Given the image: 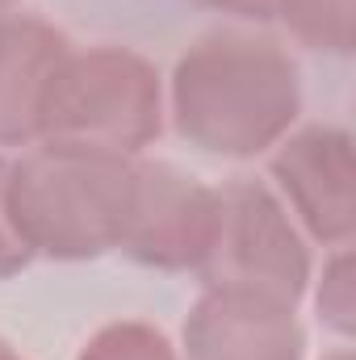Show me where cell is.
<instances>
[{
    "instance_id": "6da1fadb",
    "label": "cell",
    "mask_w": 356,
    "mask_h": 360,
    "mask_svg": "<svg viewBox=\"0 0 356 360\" xmlns=\"http://www.w3.org/2000/svg\"><path fill=\"white\" fill-rule=\"evenodd\" d=\"M302 113L298 63L272 38L214 30L172 72V122L184 143L222 160H252L276 147Z\"/></svg>"
},
{
    "instance_id": "7a4b0ae2",
    "label": "cell",
    "mask_w": 356,
    "mask_h": 360,
    "mask_svg": "<svg viewBox=\"0 0 356 360\" xmlns=\"http://www.w3.org/2000/svg\"><path fill=\"white\" fill-rule=\"evenodd\" d=\"M134 172L139 164L122 151L42 143L8 164V218L34 256L92 260L122 239Z\"/></svg>"
},
{
    "instance_id": "3957f363",
    "label": "cell",
    "mask_w": 356,
    "mask_h": 360,
    "mask_svg": "<svg viewBox=\"0 0 356 360\" xmlns=\"http://www.w3.org/2000/svg\"><path fill=\"white\" fill-rule=\"evenodd\" d=\"M164 130L160 72L126 46L68 51L51 76L38 117V143H76L134 155Z\"/></svg>"
},
{
    "instance_id": "277c9868",
    "label": "cell",
    "mask_w": 356,
    "mask_h": 360,
    "mask_svg": "<svg viewBox=\"0 0 356 360\" xmlns=\"http://www.w3.org/2000/svg\"><path fill=\"white\" fill-rule=\"evenodd\" d=\"M201 276L205 285L256 289L298 306L310 281V252L265 184L231 180L218 188V226L210 256L201 260Z\"/></svg>"
},
{
    "instance_id": "5b68a950",
    "label": "cell",
    "mask_w": 356,
    "mask_h": 360,
    "mask_svg": "<svg viewBox=\"0 0 356 360\" xmlns=\"http://www.w3.org/2000/svg\"><path fill=\"white\" fill-rule=\"evenodd\" d=\"M218 226V188L180 172L177 164H139L134 201L117 252L147 269H201Z\"/></svg>"
},
{
    "instance_id": "8992f818",
    "label": "cell",
    "mask_w": 356,
    "mask_h": 360,
    "mask_svg": "<svg viewBox=\"0 0 356 360\" xmlns=\"http://www.w3.org/2000/svg\"><path fill=\"white\" fill-rule=\"evenodd\" d=\"M306 331L293 302L205 285L184 319V360H302Z\"/></svg>"
},
{
    "instance_id": "52a82bcc",
    "label": "cell",
    "mask_w": 356,
    "mask_h": 360,
    "mask_svg": "<svg viewBox=\"0 0 356 360\" xmlns=\"http://www.w3.org/2000/svg\"><path fill=\"white\" fill-rule=\"evenodd\" d=\"M272 180L281 184L289 210L319 243L348 248L356 226L352 205V139L340 126H306L276 143Z\"/></svg>"
},
{
    "instance_id": "ba28073f",
    "label": "cell",
    "mask_w": 356,
    "mask_h": 360,
    "mask_svg": "<svg viewBox=\"0 0 356 360\" xmlns=\"http://www.w3.org/2000/svg\"><path fill=\"white\" fill-rule=\"evenodd\" d=\"M72 42L42 17L0 21V147L38 143L42 96Z\"/></svg>"
},
{
    "instance_id": "9c48e42d",
    "label": "cell",
    "mask_w": 356,
    "mask_h": 360,
    "mask_svg": "<svg viewBox=\"0 0 356 360\" xmlns=\"http://www.w3.org/2000/svg\"><path fill=\"white\" fill-rule=\"evenodd\" d=\"M276 17H285L289 34L314 51H352V0H276Z\"/></svg>"
},
{
    "instance_id": "30bf717a",
    "label": "cell",
    "mask_w": 356,
    "mask_h": 360,
    "mask_svg": "<svg viewBox=\"0 0 356 360\" xmlns=\"http://www.w3.org/2000/svg\"><path fill=\"white\" fill-rule=\"evenodd\" d=\"M76 360H180L168 335L143 319H122L109 323L80 348Z\"/></svg>"
},
{
    "instance_id": "8fae6325",
    "label": "cell",
    "mask_w": 356,
    "mask_h": 360,
    "mask_svg": "<svg viewBox=\"0 0 356 360\" xmlns=\"http://www.w3.org/2000/svg\"><path fill=\"white\" fill-rule=\"evenodd\" d=\"M356 302H352V256L348 248H340L327 264H323V285H319V319L340 331V335H352L356 319H352Z\"/></svg>"
},
{
    "instance_id": "7c38bea8",
    "label": "cell",
    "mask_w": 356,
    "mask_h": 360,
    "mask_svg": "<svg viewBox=\"0 0 356 360\" xmlns=\"http://www.w3.org/2000/svg\"><path fill=\"white\" fill-rule=\"evenodd\" d=\"M4 188H8V160L0 155V281L13 276V272H21L34 260V252L21 243V235H17V226L8 218V193Z\"/></svg>"
},
{
    "instance_id": "4fadbf2b",
    "label": "cell",
    "mask_w": 356,
    "mask_h": 360,
    "mask_svg": "<svg viewBox=\"0 0 356 360\" xmlns=\"http://www.w3.org/2000/svg\"><path fill=\"white\" fill-rule=\"evenodd\" d=\"M197 4H210V8H222V13H235V17H248V21L276 17V0H197Z\"/></svg>"
},
{
    "instance_id": "5bb4252c",
    "label": "cell",
    "mask_w": 356,
    "mask_h": 360,
    "mask_svg": "<svg viewBox=\"0 0 356 360\" xmlns=\"http://www.w3.org/2000/svg\"><path fill=\"white\" fill-rule=\"evenodd\" d=\"M0 360H25V356H21V352H17V348H13V344L0 335Z\"/></svg>"
},
{
    "instance_id": "9a60e30c",
    "label": "cell",
    "mask_w": 356,
    "mask_h": 360,
    "mask_svg": "<svg viewBox=\"0 0 356 360\" xmlns=\"http://www.w3.org/2000/svg\"><path fill=\"white\" fill-rule=\"evenodd\" d=\"M327 360H352V352H331Z\"/></svg>"
},
{
    "instance_id": "2e32d148",
    "label": "cell",
    "mask_w": 356,
    "mask_h": 360,
    "mask_svg": "<svg viewBox=\"0 0 356 360\" xmlns=\"http://www.w3.org/2000/svg\"><path fill=\"white\" fill-rule=\"evenodd\" d=\"M13 4H17V0H0V13H8V8H13Z\"/></svg>"
}]
</instances>
